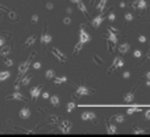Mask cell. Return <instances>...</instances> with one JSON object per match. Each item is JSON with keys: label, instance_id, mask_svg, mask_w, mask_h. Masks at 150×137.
I'll list each match as a JSON object with an SVG mask.
<instances>
[{"label": "cell", "instance_id": "5bb4252c", "mask_svg": "<svg viewBox=\"0 0 150 137\" xmlns=\"http://www.w3.org/2000/svg\"><path fill=\"white\" fill-rule=\"evenodd\" d=\"M40 92H41V86H37V87L32 88V90H30V95H32V99H33V100H36V99H37V96H38V95H40Z\"/></svg>", "mask_w": 150, "mask_h": 137}, {"label": "cell", "instance_id": "d590c367", "mask_svg": "<svg viewBox=\"0 0 150 137\" xmlns=\"http://www.w3.org/2000/svg\"><path fill=\"white\" fill-rule=\"evenodd\" d=\"M40 67H41V63L40 62H34L33 63V68H37V70H38Z\"/></svg>", "mask_w": 150, "mask_h": 137}, {"label": "cell", "instance_id": "7a4b0ae2", "mask_svg": "<svg viewBox=\"0 0 150 137\" xmlns=\"http://www.w3.org/2000/svg\"><path fill=\"white\" fill-rule=\"evenodd\" d=\"M90 94V90H88L86 86H79L75 91L74 96H78V98H82V96H87V95Z\"/></svg>", "mask_w": 150, "mask_h": 137}, {"label": "cell", "instance_id": "9c48e42d", "mask_svg": "<svg viewBox=\"0 0 150 137\" xmlns=\"http://www.w3.org/2000/svg\"><path fill=\"white\" fill-rule=\"evenodd\" d=\"M103 20H104V16H103V15L96 16L95 19L92 20V24H91V25H92V28H99V26H100V24L103 22Z\"/></svg>", "mask_w": 150, "mask_h": 137}, {"label": "cell", "instance_id": "4dcf8cb0", "mask_svg": "<svg viewBox=\"0 0 150 137\" xmlns=\"http://www.w3.org/2000/svg\"><path fill=\"white\" fill-rule=\"evenodd\" d=\"M125 20L126 21H132L133 20V15H132V13H129V12L125 13Z\"/></svg>", "mask_w": 150, "mask_h": 137}, {"label": "cell", "instance_id": "f35d334b", "mask_svg": "<svg viewBox=\"0 0 150 137\" xmlns=\"http://www.w3.org/2000/svg\"><path fill=\"white\" fill-rule=\"evenodd\" d=\"M123 76H124V78H125V79H128V78H129V76H130V72H129V71H125V72H124V74H123Z\"/></svg>", "mask_w": 150, "mask_h": 137}, {"label": "cell", "instance_id": "9a60e30c", "mask_svg": "<svg viewBox=\"0 0 150 137\" xmlns=\"http://www.w3.org/2000/svg\"><path fill=\"white\" fill-rule=\"evenodd\" d=\"M20 117L21 119H28V117H30V109L29 108H22L21 111H20Z\"/></svg>", "mask_w": 150, "mask_h": 137}, {"label": "cell", "instance_id": "52a82bcc", "mask_svg": "<svg viewBox=\"0 0 150 137\" xmlns=\"http://www.w3.org/2000/svg\"><path fill=\"white\" fill-rule=\"evenodd\" d=\"M70 131H71V124H70L69 121H63L59 127V132H62V133H69Z\"/></svg>", "mask_w": 150, "mask_h": 137}, {"label": "cell", "instance_id": "7402d4cb", "mask_svg": "<svg viewBox=\"0 0 150 137\" xmlns=\"http://www.w3.org/2000/svg\"><path fill=\"white\" fill-rule=\"evenodd\" d=\"M50 103L53 104L54 107H57V106H58V104H59V99H58L57 95H54V96H50Z\"/></svg>", "mask_w": 150, "mask_h": 137}, {"label": "cell", "instance_id": "7c38bea8", "mask_svg": "<svg viewBox=\"0 0 150 137\" xmlns=\"http://www.w3.org/2000/svg\"><path fill=\"white\" fill-rule=\"evenodd\" d=\"M11 50H12V46H9V45H3L1 50H0V56H1V57H7Z\"/></svg>", "mask_w": 150, "mask_h": 137}, {"label": "cell", "instance_id": "1f68e13d", "mask_svg": "<svg viewBox=\"0 0 150 137\" xmlns=\"http://www.w3.org/2000/svg\"><path fill=\"white\" fill-rule=\"evenodd\" d=\"M4 63H5V65L9 67V66H12L13 65V62H12V59H9V58H7L5 61H4Z\"/></svg>", "mask_w": 150, "mask_h": 137}, {"label": "cell", "instance_id": "e0dca14e", "mask_svg": "<svg viewBox=\"0 0 150 137\" xmlns=\"http://www.w3.org/2000/svg\"><path fill=\"white\" fill-rule=\"evenodd\" d=\"M129 49H130V45H129L128 42H125V44H121L120 46H119V52H120L121 54H124V53L128 52Z\"/></svg>", "mask_w": 150, "mask_h": 137}, {"label": "cell", "instance_id": "44dd1931", "mask_svg": "<svg viewBox=\"0 0 150 137\" xmlns=\"http://www.w3.org/2000/svg\"><path fill=\"white\" fill-rule=\"evenodd\" d=\"M9 75H11V72H9V71H1V72H0V82L8 79Z\"/></svg>", "mask_w": 150, "mask_h": 137}, {"label": "cell", "instance_id": "f6af8a7d", "mask_svg": "<svg viewBox=\"0 0 150 137\" xmlns=\"http://www.w3.org/2000/svg\"><path fill=\"white\" fill-rule=\"evenodd\" d=\"M42 98H44V99H48V98H50V96H49V94H48V92H44V95H42Z\"/></svg>", "mask_w": 150, "mask_h": 137}, {"label": "cell", "instance_id": "4316f807", "mask_svg": "<svg viewBox=\"0 0 150 137\" xmlns=\"http://www.w3.org/2000/svg\"><path fill=\"white\" fill-rule=\"evenodd\" d=\"M107 132H108L109 135H113V133H116V132H117V128L115 125H109L108 129H107Z\"/></svg>", "mask_w": 150, "mask_h": 137}, {"label": "cell", "instance_id": "4fadbf2b", "mask_svg": "<svg viewBox=\"0 0 150 137\" xmlns=\"http://www.w3.org/2000/svg\"><path fill=\"white\" fill-rule=\"evenodd\" d=\"M32 78H33V75H24V76L20 79L18 83H20L21 86H28V84H29V82L32 80Z\"/></svg>", "mask_w": 150, "mask_h": 137}, {"label": "cell", "instance_id": "ba28073f", "mask_svg": "<svg viewBox=\"0 0 150 137\" xmlns=\"http://www.w3.org/2000/svg\"><path fill=\"white\" fill-rule=\"evenodd\" d=\"M105 38H108L111 42H112V45H116L117 44V37H116V34L115 33H112V30L111 29H108L107 30V34L104 36Z\"/></svg>", "mask_w": 150, "mask_h": 137}, {"label": "cell", "instance_id": "cb8c5ba5", "mask_svg": "<svg viewBox=\"0 0 150 137\" xmlns=\"http://www.w3.org/2000/svg\"><path fill=\"white\" fill-rule=\"evenodd\" d=\"M83 45H84V44H82L80 41H79V42L76 44V46L74 48V54H78L79 52H80V50H82V48H83Z\"/></svg>", "mask_w": 150, "mask_h": 137}, {"label": "cell", "instance_id": "484cf974", "mask_svg": "<svg viewBox=\"0 0 150 137\" xmlns=\"http://www.w3.org/2000/svg\"><path fill=\"white\" fill-rule=\"evenodd\" d=\"M54 76H55L54 70H48V71H46V78H48V79H53Z\"/></svg>", "mask_w": 150, "mask_h": 137}, {"label": "cell", "instance_id": "e575fe53", "mask_svg": "<svg viewBox=\"0 0 150 137\" xmlns=\"http://www.w3.org/2000/svg\"><path fill=\"white\" fill-rule=\"evenodd\" d=\"M37 21H38V16H37V15H33V16H32V22L34 24V22H37Z\"/></svg>", "mask_w": 150, "mask_h": 137}, {"label": "cell", "instance_id": "3957f363", "mask_svg": "<svg viewBox=\"0 0 150 137\" xmlns=\"http://www.w3.org/2000/svg\"><path fill=\"white\" fill-rule=\"evenodd\" d=\"M91 40V37H90V34L87 33L86 30H84V28H83V25L80 26V33H79V41H80L82 44H87L88 41Z\"/></svg>", "mask_w": 150, "mask_h": 137}, {"label": "cell", "instance_id": "603a6c76", "mask_svg": "<svg viewBox=\"0 0 150 137\" xmlns=\"http://www.w3.org/2000/svg\"><path fill=\"white\" fill-rule=\"evenodd\" d=\"M34 41H36V37H34V36H32V37H29V38L25 41V45H24V46H25V48L30 46L32 44H34Z\"/></svg>", "mask_w": 150, "mask_h": 137}, {"label": "cell", "instance_id": "30bf717a", "mask_svg": "<svg viewBox=\"0 0 150 137\" xmlns=\"http://www.w3.org/2000/svg\"><path fill=\"white\" fill-rule=\"evenodd\" d=\"M51 41H53V37H51V34L49 33H44L41 37V44L42 45H46V44H50Z\"/></svg>", "mask_w": 150, "mask_h": 137}, {"label": "cell", "instance_id": "f5cc1de1", "mask_svg": "<svg viewBox=\"0 0 150 137\" xmlns=\"http://www.w3.org/2000/svg\"><path fill=\"white\" fill-rule=\"evenodd\" d=\"M91 3H92V4H93V0H91Z\"/></svg>", "mask_w": 150, "mask_h": 137}, {"label": "cell", "instance_id": "816d5d0a", "mask_svg": "<svg viewBox=\"0 0 150 137\" xmlns=\"http://www.w3.org/2000/svg\"><path fill=\"white\" fill-rule=\"evenodd\" d=\"M0 8H1V9H5V8H4V7H3V5H0Z\"/></svg>", "mask_w": 150, "mask_h": 137}, {"label": "cell", "instance_id": "8d00e7d4", "mask_svg": "<svg viewBox=\"0 0 150 137\" xmlns=\"http://www.w3.org/2000/svg\"><path fill=\"white\" fill-rule=\"evenodd\" d=\"M63 22H65L66 25H69L70 22H71V19H70V17H66V19H63Z\"/></svg>", "mask_w": 150, "mask_h": 137}, {"label": "cell", "instance_id": "8fae6325", "mask_svg": "<svg viewBox=\"0 0 150 137\" xmlns=\"http://www.w3.org/2000/svg\"><path fill=\"white\" fill-rule=\"evenodd\" d=\"M82 119L83 120H96V115L93 112H83L82 113Z\"/></svg>", "mask_w": 150, "mask_h": 137}, {"label": "cell", "instance_id": "f1b7e54d", "mask_svg": "<svg viewBox=\"0 0 150 137\" xmlns=\"http://www.w3.org/2000/svg\"><path fill=\"white\" fill-rule=\"evenodd\" d=\"M140 112L141 111V108H138V107H134V108H129L128 109V115H132V113H134V112Z\"/></svg>", "mask_w": 150, "mask_h": 137}, {"label": "cell", "instance_id": "ffe728a7", "mask_svg": "<svg viewBox=\"0 0 150 137\" xmlns=\"http://www.w3.org/2000/svg\"><path fill=\"white\" fill-rule=\"evenodd\" d=\"M76 5H78V8H79V9H80V11L84 13V15H86V16H88V13H87V9H86V5H84V4L82 3V0H80V1H79V3H76Z\"/></svg>", "mask_w": 150, "mask_h": 137}, {"label": "cell", "instance_id": "8992f818", "mask_svg": "<svg viewBox=\"0 0 150 137\" xmlns=\"http://www.w3.org/2000/svg\"><path fill=\"white\" fill-rule=\"evenodd\" d=\"M51 53L54 54V57H55V58H58V59H59V62H66V61H67L66 56L61 53L57 48H53V49H51Z\"/></svg>", "mask_w": 150, "mask_h": 137}, {"label": "cell", "instance_id": "60d3db41", "mask_svg": "<svg viewBox=\"0 0 150 137\" xmlns=\"http://www.w3.org/2000/svg\"><path fill=\"white\" fill-rule=\"evenodd\" d=\"M93 59H95V61H97V62L100 63V65H103V61H101V59H100L99 57H97V56H93Z\"/></svg>", "mask_w": 150, "mask_h": 137}, {"label": "cell", "instance_id": "b9f144b4", "mask_svg": "<svg viewBox=\"0 0 150 137\" xmlns=\"http://www.w3.org/2000/svg\"><path fill=\"white\" fill-rule=\"evenodd\" d=\"M134 133H137V135H138V133H146V131H142V129H136V131H134Z\"/></svg>", "mask_w": 150, "mask_h": 137}, {"label": "cell", "instance_id": "2e32d148", "mask_svg": "<svg viewBox=\"0 0 150 137\" xmlns=\"http://www.w3.org/2000/svg\"><path fill=\"white\" fill-rule=\"evenodd\" d=\"M134 100V91H132V92H128L124 96V102L125 103H132Z\"/></svg>", "mask_w": 150, "mask_h": 137}, {"label": "cell", "instance_id": "ac0fdd59", "mask_svg": "<svg viewBox=\"0 0 150 137\" xmlns=\"http://www.w3.org/2000/svg\"><path fill=\"white\" fill-rule=\"evenodd\" d=\"M8 99H16V100H26L24 96H22V95L18 92V91H15V92H13L11 96H9Z\"/></svg>", "mask_w": 150, "mask_h": 137}, {"label": "cell", "instance_id": "6da1fadb", "mask_svg": "<svg viewBox=\"0 0 150 137\" xmlns=\"http://www.w3.org/2000/svg\"><path fill=\"white\" fill-rule=\"evenodd\" d=\"M34 56V53H32L30 54V57L26 59V61L24 63H20V66H18V76H17V83L20 82V79L26 74V71H28V68H29V65H30V62H32V57Z\"/></svg>", "mask_w": 150, "mask_h": 137}, {"label": "cell", "instance_id": "bcb514c9", "mask_svg": "<svg viewBox=\"0 0 150 137\" xmlns=\"http://www.w3.org/2000/svg\"><path fill=\"white\" fill-rule=\"evenodd\" d=\"M20 87H21V84H20V83H17V84L15 86V90H16V91H18V90H20Z\"/></svg>", "mask_w": 150, "mask_h": 137}, {"label": "cell", "instance_id": "ee69618b", "mask_svg": "<svg viewBox=\"0 0 150 137\" xmlns=\"http://www.w3.org/2000/svg\"><path fill=\"white\" fill-rule=\"evenodd\" d=\"M145 117H146L148 120H150V109H149V111H146V113H145Z\"/></svg>", "mask_w": 150, "mask_h": 137}, {"label": "cell", "instance_id": "7bdbcfd3", "mask_svg": "<svg viewBox=\"0 0 150 137\" xmlns=\"http://www.w3.org/2000/svg\"><path fill=\"white\" fill-rule=\"evenodd\" d=\"M46 8H48V9H53V3H48L46 4Z\"/></svg>", "mask_w": 150, "mask_h": 137}, {"label": "cell", "instance_id": "c3c4849f", "mask_svg": "<svg viewBox=\"0 0 150 137\" xmlns=\"http://www.w3.org/2000/svg\"><path fill=\"white\" fill-rule=\"evenodd\" d=\"M67 13H69V15H70V13H73V9H71V8H67Z\"/></svg>", "mask_w": 150, "mask_h": 137}, {"label": "cell", "instance_id": "277c9868", "mask_svg": "<svg viewBox=\"0 0 150 137\" xmlns=\"http://www.w3.org/2000/svg\"><path fill=\"white\" fill-rule=\"evenodd\" d=\"M133 8H136V9H138V11H145L148 8V4L145 0H134V3L132 4Z\"/></svg>", "mask_w": 150, "mask_h": 137}, {"label": "cell", "instance_id": "836d02e7", "mask_svg": "<svg viewBox=\"0 0 150 137\" xmlns=\"http://www.w3.org/2000/svg\"><path fill=\"white\" fill-rule=\"evenodd\" d=\"M133 56H134L136 58H140V57H141V52H140V50H136V52L133 53Z\"/></svg>", "mask_w": 150, "mask_h": 137}, {"label": "cell", "instance_id": "d6986e66", "mask_svg": "<svg viewBox=\"0 0 150 137\" xmlns=\"http://www.w3.org/2000/svg\"><path fill=\"white\" fill-rule=\"evenodd\" d=\"M53 80H54V84H61V83H65V82L67 80V78L66 76H54L53 78Z\"/></svg>", "mask_w": 150, "mask_h": 137}, {"label": "cell", "instance_id": "f546056e", "mask_svg": "<svg viewBox=\"0 0 150 137\" xmlns=\"http://www.w3.org/2000/svg\"><path fill=\"white\" fill-rule=\"evenodd\" d=\"M74 108H75V103H74V102H70V103L67 104V112H71Z\"/></svg>", "mask_w": 150, "mask_h": 137}, {"label": "cell", "instance_id": "681fc988", "mask_svg": "<svg viewBox=\"0 0 150 137\" xmlns=\"http://www.w3.org/2000/svg\"><path fill=\"white\" fill-rule=\"evenodd\" d=\"M145 76H146L148 79H150V72H146V75H145Z\"/></svg>", "mask_w": 150, "mask_h": 137}, {"label": "cell", "instance_id": "ab89813d", "mask_svg": "<svg viewBox=\"0 0 150 137\" xmlns=\"http://www.w3.org/2000/svg\"><path fill=\"white\" fill-rule=\"evenodd\" d=\"M9 17H11V19H13V20H15V19H16V15H15V12L9 11Z\"/></svg>", "mask_w": 150, "mask_h": 137}, {"label": "cell", "instance_id": "d6a6232c", "mask_svg": "<svg viewBox=\"0 0 150 137\" xmlns=\"http://www.w3.org/2000/svg\"><path fill=\"white\" fill-rule=\"evenodd\" d=\"M115 19H116L115 13H113V12H111V13H109V16H108V20H109V21H113Z\"/></svg>", "mask_w": 150, "mask_h": 137}, {"label": "cell", "instance_id": "d4e9b609", "mask_svg": "<svg viewBox=\"0 0 150 137\" xmlns=\"http://www.w3.org/2000/svg\"><path fill=\"white\" fill-rule=\"evenodd\" d=\"M105 4H107V0H100V3L97 4V11L103 12V9H104V7H105Z\"/></svg>", "mask_w": 150, "mask_h": 137}, {"label": "cell", "instance_id": "7dc6e473", "mask_svg": "<svg viewBox=\"0 0 150 137\" xmlns=\"http://www.w3.org/2000/svg\"><path fill=\"white\" fill-rule=\"evenodd\" d=\"M3 45H4V38H3V37H0V48H1Z\"/></svg>", "mask_w": 150, "mask_h": 137}, {"label": "cell", "instance_id": "5b68a950", "mask_svg": "<svg viewBox=\"0 0 150 137\" xmlns=\"http://www.w3.org/2000/svg\"><path fill=\"white\" fill-rule=\"evenodd\" d=\"M123 66H124V61H123V58H121V57H117V58H115L113 65H112V66L109 67L108 72L111 74V72H112V70H115V68H120V67H123Z\"/></svg>", "mask_w": 150, "mask_h": 137}, {"label": "cell", "instance_id": "83f0119b", "mask_svg": "<svg viewBox=\"0 0 150 137\" xmlns=\"http://www.w3.org/2000/svg\"><path fill=\"white\" fill-rule=\"evenodd\" d=\"M124 120H125V117L123 115H116L115 116V121H117V123H123Z\"/></svg>", "mask_w": 150, "mask_h": 137}, {"label": "cell", "instance_id": "74e56055", "mask_svg": "<svg viewBox=\"0 0 150 137\" xmlns=\"http://www.w3.org/2000/svg\"><path fill=\"white\" fill-rule=\"evenodd\" d=\"M138 41H140V42H145V41H146V37H145V36H140Z\"/></svg>", "mask_w": 150, "mask_h": 137}, {"label": "cell", "instance_id": "f907efd6", "mask_svg": "<svg viewBox=\"0 0 150 137\" xmlns=\"http://www.w3.org/2000/svg\"><path fill=\"white\" fill-rule=\"evenodd\" d=\"M71 1H73V3H79L80 0H71Z\"/></svg>", "mask_w": 150, "mask_h": 137}]
</instances>
